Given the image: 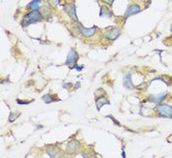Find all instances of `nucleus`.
<instances>
[{
    "mask_svg": "<svg viewBox=\"0 0 172 158\" xmlns=\"http://www.w3.org/2000/svg\"><path fill=\"white\" fill-rule=\"evenodd\" d=\"M44 20V16L41 14L40 10H33L29 11L23 16V19L21 21V25L23 28H27L30 25L35 24V23H40Z\"/></svg>",
    "mask_w": 172,
    "mask_h": 158,
    "instance_id": "1",
    "label": "nucleus"
},
{
    "mask_svg": "<svg viewBox=\"0 0 172 158\" xmlns=\"http://www.w3.org/2000/svg\"><path fill=\"white\" fill-rule=\"evenodd\" d=\"M168 95L167 92H161V93H157V94H150L149 96H147V101L151 103H153V104H159V103H162L163 101L166 99Z\"/></svg>",
    "mask_w": 172,
    "mask_h": 158,
    "instance_id": "7",
    "label": "nucleus"
},
{
    "mask_svg": "<svg viewBox=\"0 0 172 158\" xmlns=\"http://www.w3.org/2000/svg\"><path fill=\"white\" fill-rule=\"evenodd\" d=\"M170 31L172 33V24H171V27H170Z\"/></svg>",
    "mask_w": 172,
    "mask_h": 158,
    "instance_id": "27",
    "label": "nucleus"
},
{
    "mask_svg": "<svg viewBox=\"0 0 172 158\" xmlns=\"http://www.w3.org/2000/svg\"><path fill=\"white\" fill-rule=\"evenodd\" d=\"M41 12V14L44 16V18H51L52 17V10L50 6H46V5H42L41 8L40 9Z\"/></svg>",
    "mask_w": 172,
    "mask_h": 158,
    "instance_id": "16",
    "label": "nucleus"
},
{
    "mask_svg": "<svg viewBox=\"0 0 172 158\" xmlns=\"http://www.w3.org/2000/svg\"><path fill=\"white\" fill-rule=\"evenodd\" d=\"M62 7H63V11L67 14V16L69 17V19L71 21H73L74 23H79V19L77 16V7H76V4L74 1H68V2H65L62 4Z\"/></svg>",
    "mask_w": 172,
    "mask_h": 158,
    "instance_id": "2",
    "label": "nucleus"
},
{
    "mask_svg": "<svg viewBox=\"0 0 172 158\" xmlns=\"http://www.w3.org/2000/svg\"><path fill=\"white\" fill-rule=\"evenodd\" d=\"M61 0H47L48 5L50 6L52 9H56L58 7V5L60 4Z\"/></svg>",
    "mask_w": 172,
    "mask_h": 158,
    "instance_id": "18",
    "label": "nucleus"
},
{
    "mask_svg": "<svg viewBox=\"0 0 172 158\" xmlns=\"http://www.w3.org/2000/svg\"><path fill=\"white\" fill-rule=\"evenodd\" d=\"M123 86H125V88L129 91H134L136 90V86L134 85L132 81V74L131 73H126L123 78Z\"/></svg>",
    "mask_w": 172,
    "mask_h": 158,
    "instance_id": "11",
    "label": "nucleus"
},
{
    "mask_svg": "<svg viewBox=\"0 0 172 158\" xmlns=\"http://www.w3.org/2000/svg\"><path fill=\"white\" fill-rule=\"evenodd\" d=\"M16 102L18 104H24V105H26V104H30V100H22V99H16Z\"/></svg>",
    "mask_w": 172,
    "mask_h": 158,
    "instance_id": "21",
    "label": "nucleus"
},
{
    "mask_svg": "<svg viewBox=\"0 0 172 158\" xmlns=\"http://www.w3.org/2000/svg\"><path fill=\"white\" fill-rule=\"evenodd\" d=\"M107 118H109V119H111L112 121L114 122V124H116V125H118V126H120V123L118 122V121H116V120L114 119V117L112 116V115H108V116H106Z\"/></svg>",
    "mask_w": 172,
    "mask_h": 158,
    "instance_id": "24",
    "label": "nucleus"
},
{
    "mask_svg": "<svg viewBox=\"0 0 172 158\" xmlns=\"http://www.w3.org/2000/svg\"><path fill=\"white\" fill-rule=\"evenodd\" d=\"M42 6V0H32L27 6V9L29 11L33 10H40Z\"/></svg>",
    "mask_w": 172,
    "mask_h": 158,
    "instance_id": "14",
    "label": "nucleus"
},
{
    "mask_svg": "<svg viewBox=\"0 0 172 158\" xmlns=\"http://www.w3.org/2000/svg\"><path fill=\"white\" fill-rule=\"evenodd\" d=\"M78 60H79V53L74 48H71L68 55H67V58H66V61H65V65L71 67L74 64H76V63L78 62Z\"/></svg>",
    "mask_w": 172,
    "mask_h": 158,
    "instance_id": "8",
    "label": "nucleus"
},
{
    "mask_svg": "<svg viewBox=\"0 0 172 158\" xmlns=\"http://www.w3.org/2000/svg\"><path fill=\"white\" fill-rule=\"evenodd\" d=\"M74 85L72 83H66V84H63L62 85V87L64 88V90H71V88H73Z\"/></svg>",
    "mask_w": 172,
    "mask_h": 158,
    "instance_id": "22",
    "label": "nucleus"
},
{
    "mask_svg": "<svg viewBox=\"0 0 172 158\" xmlns=\"http://www.w3.org/2000/svg\"><path fill=\"white\" fill-rule=\"evenodd\" d=\"M101 1L103 2V4H106V5L110 6V7H111L112 4L114 3V0H101Z\"/></svg>",
    "mask_w": 172,
    "mask_h": 158,
    "instance_id": "23",
    "label": "nucleus"
},
{
    "mask_svg": "<svg viewBox=\"0 0 172 158\" xmlns=\"http://www.w3.org/2000/svg\"><path fill=\"white\" fill-rule=\"evenodd\" d=\"M133 1H136V0H133Z\"/></svg>",
    "mask_w": 172,
    "mask_h": 158,
    "instance_id": "28",
    "label": "nucleus"
},
{
    "mask_svg": "<svg viewBox=\"0 0 172 158\" xmlns=\"http://www.w3.org/2000/svg\"><path fill=\"white\" fill-rule=\"evenodd\" d=\"M113 16V12L110 8V6L103 4L100 6V17H107V18H111Z\"/></svg>",
    "mask_w": 172,
    "mask_h": 158,
    "instance_id": "13",
    "label": "nucleus"
},
{
    "mask_svg": "<svg viewBox=\"0 0 172 158\" xmlns=\"http://www.w3.org/2000/svg\"><path fill=\"white\" fill-rule=\"evenodd\" d=\"M70 68V70H73V69H76V70L78 71V72H81V71H83V69H84V66H79L77 63L76 64H74L73 66H71V67H69Z\"/></svg>",
    "mask_w": 172,
    "mask_h": 158,
    "instance_id": "20",
    "label": "nucleus"
},
{
    "mask_svg": "<svg viewBox=\"0 0 172 158\" xmlns=\"http://www.w3.org/2000/svg\"><path fill=\"white\" fill-rule=\"evenodd\" d=\"M97 27H91V28H85L81 24V35L85 39H90L96 35L97 33Z\"/></svg>",
    "mask_w": 172,
    "mask_h": 158,
    "instance_id": "10",
    "label": "nucleus"
},
{
    "mask_svg": "<svg viewBox=\"0 0 172 158\" xmlns=\"http://www.w3.org/2000/svg\"><path fill=\"white\" fill-rule=\"evenodd\" d=\"M120 35H121V29L117 26H112V27L106 28L103 30V34H102L103 39L108 41H114L115 40H117Z\"/></svg>",
    "mask_w": 172,
    "mask_h": 158,
    "instance_id": "3",
    "label": "nucleus"
},
{
    "mask_svg": "<svg viewBox=\"0 0 172 158\" xmlns=\"http://www.w3.org/2000/svg\"><path fill=\"white\" fill-rule=\"evenodd\" d=\"M20 115H21V113L20 112H11L10 113V115H9V122L10 123H13V122H15L16 120L20 117Z\"/></svg>",
    "mask_w": 172,
    "mask_h": 158,
    "instance_id": "17",
    "label": "nucleus"
},
{
    "mask_svg": "<svg viewBox=\"0 0 172 158\" xmlns=\"http://www.w3.org/2000/svg\"><path fill=\"white\" fill-rule=\"evenodd\" d=\"M42 100H44V103L49 104V103L55 102V101H60V98H58V97L56 96V94L47 93V94H44V95L42 96Z\"/></svg>",
    "mask_w": 172,
    "mask_h": 158,
    "instance_id": "15",
    "label": "nucleus"
},
{
    "mask_svg": "<svg viewBox=\"0 0 172 158\" xmlns=\"http://www.w3.org/2000/svg\"><path fill=\"white\" fill-rule=\"evenodd\" d=\"M156 114L160 118H169L172 119V106L167 103L156 104L155 109Z\"/></svg>",
    "mask_w": 172,
    "mask_h": 158,
    "instance_id": "4",
    "label": "nucleus"
},
{
    "mask_svg": "<svg viewBox=\"0 0 172 158\" xmlns=\"http://www.w3.org/2000/svg\"><path fill=\"white\" fill-rule=\"evenodd\" d=\"M82 148V143L79 140H76V138H73V140H70L66 144L65 147V154L67 155H75L77 154L80 149Z\"/></svg>",
    "mask_w": 172,
    "mask_h": 158,
    "instance_id": "5",
    "label": "nucleus"
},
{
    "mask_svg": "<svg viewBox=\"0 0 172 158\" xmlns=\"http://www.w3.org/2000/svg\"><path fill=\"white\" fill-rule=\"evenodd\" d=\"M80 86H81V83H80V81H77V83L75 84V86H73V90H74V91H76L77 88H79Z\"/></svg>",
    "mask_w": 172,
    "mask_h": 158,
    "instance_id": "25",
    "label": "nucleus"
},
{
    "mask_svg": "<svg viewBox=\"0 0 172 158\" xmlns=\"http://www.w3.org/2000/svg\"><path fill=\"white\" fill-rule=\"evenodd\" d=\"M142 11V7L138 4V3H132L128 6V8L125 12V14H124V18L127 19L129 17H131V16H134V15H137L139 14L140 12Z\"/></svg>",
    "mask_w": 172,
    "mask_h": 158,
    "instance_id": "9",
    "label": "nucleus"
},
{
    "mask_svg": "<svg viewBox=\"0 0 172 158\" xmlns=\"http://www.w3.org/2000/svg\"><path fill=\"white\" fill-rule=\"evenodd\" d=\"M122 157H126V153L124 150H122Z\"/></svg>",
    "mask_w": 172,
    "mask_h": 158,
    "instance_id": "26",
    "label": "nucleus"
},
{
    "mask_svg": "<svg viewBox=\"0 0 172 158\" xmlns=\"http://www.w3.org/2000/svg\"><path fill=\"white\" fill-rule=\"evenodd\" d=\"M108 104H110V102H109V99L106 97V95L95 97V107L98 111L101 109V107H103L104 105H108Z\"/></svg>",
    "mask_w": 172,
    "mask_h": 158,
    "instance_id": "12",
    "label": "nucleus"
},
{
    "mask_svg": "<svg viewBox=\"0 0 172 158\" xmlns=\"http://www.w3.org/2000/svg\"><path fill=\"white\" fill-rule=\"evenodd\" d=\"M45 152L50 157H62L65 154V151H63L57 144H48L45 147Z\"/></svg>",
    "mask_w": 172,
    "mask_h": 158,
    "instance_id": "6",
    "label": "nucleus"
},
{
    "mask_svg": "<svg viewBox=\"0 0 172 158\" xmlns=\"http://www.w3.org/2000/svg\"><path fill=\"white\" fill-rule=\"evenodd\" d=\"M106 91L103 90V88H101V87H100V88H97V90L95 91V97H97V96H102V95H106Z\"/></svg>",
    "mask_w": 172,
    "mask_h": 158,
    "instance_id": "19",
    "label": "nucleus"
}]
</instances>
